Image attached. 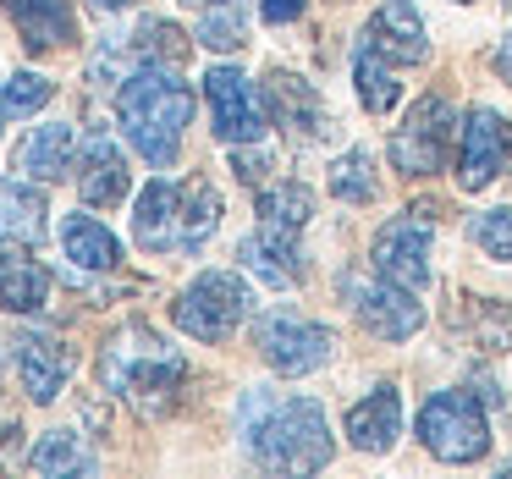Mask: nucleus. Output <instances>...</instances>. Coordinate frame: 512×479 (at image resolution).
Returning <instances> with one entry per match:
<instances>
[{"label": "nucleus", "mask_w": 512, "mask_h": 479, "mask_svg": "<svg viewBox=\"0 0 512 479\" xmlns=\"http://www.w3.org/2000/svg\"><path fill=\"white\" fill-rule=\"evenodd\" d=\"M512 160V127L501 122L490 105H474L463 116V155H457V182L468 193L490 188L501 177V166Z\"/></svg>", "instance_id": "9b49d317"}, {"label": "nucleus", "mask_w": 512, "mask_h": 479, "mask_svg": "<svg viewBox=\"0 0 512 479\" xmlns=\"http://www.w3.org/2000/svg\"><path fill=\"white\" fill-rule=\"evenodd\" d=\"M45 298H50V270L23 248H0V309L34 314L45 309Z\"/></svg>", "instance_id": "aec40b11"}, {"label": "nucleus", "mask_w": 512, "mask_h": 479, "mask_svg": "<svg viewBox=\"0 0 512 479\" xmlns=\"http://www.w3.org/2000/svg\"><path fill=\"white\" fill-rule=\"evenodd\" d=\"M28 463L39 468V474H89L94 468V457L83 452V441L72 430H50L45 441L28 452Z\"/></svg>", "instance_id": "bb28decb"}, {"label": "nucleus", "mask_w": 512, "mask_h": 479, "mask_svg": "<svg viewBox=\"0 0 512 479\" xmlns=\"http://www.w3.org/2000/svg\"><path fill=\"white\" fill-rule=\"evenodd\" d=\"M199 39L210 50H237V45H243V23H237L226 6H210V12H204V23H199Z\"/></svg>", "instance_id": "2f4dec72"}, {"label": "nucleus", "mask_w": 512, "mask_h": 479, "mask_svg": "<svg viewBox=\"0 0 512 479\" xmlns=\"http://www.w3.org/2000/svg\"><path fill=\"white\" fill-rule=\"evenodd\" d=\"M331 193L342 204H369L375 199V171H369L364 149H347V155L331 166Z\"/></svg>", "instance_id": "c85d7f7f"}, {"label": "nucleus", "mask_w": 512, "mask_h": 479, "mask_svg": "<svg viewBox=\"0 0 512 479\" xmlns=\"http://www.w3.org/2000/svg\"><path fill=\"white\" fill-rule=\"evenodd\" d=\"M133 232L149 254H166V248H182V182L155 177L144 193H138L133 210Z\"/></svg>", "instance_id": "4468645a"}, {"label": "nucleus", "mask_w": 512, "mask_h": 479, "mask_svg": "<svg viewBox=\"0 0 512 479\" xmlns=\"http://www.w3.org/2000/svg\"><path fill=\"white\" fill-rule=\"evenodd\" d=\"M342 292H347V303H353V314L364 320V331H375V336H386V342H402V336H413L419 331V320H424V309L413 303V292L408 287H397V281H386L375 270V276H342Z\"/></svg>", "instance_id": "1a4fd4ad"}, {"label": "nucleus", "mask_w": 512, "mask_h": 479, "mask_svg": "<svg viewBox=\"0 0 512 479\" xmlns=\"http://www.w3.org/2000/svg\"><path fill=\"white\" fill-rule=\"evenodd\" d=\"M419 441L441 463H479L490 452V424H485L479 397H468V391H435L419 408Z\"/></svg>", "instance_id": "20e7f679"}, {"label": "nucleus", "mask_w": 512, "mask_h": 479, "mask_svg": "<svg viewBox=\"0 0 512 479\" xmlns=\"http://www.w3.org/2000/svg\"><path fill=\"white\" fill-rule=\"evenodd\" d=\"M45 232V199L28 182L0 177V237H39Z\"/></svg>", "instance_id": "393cba45"}, {"label": "nucleus", "mask_w": 512, "mask_h": 479, "mask_svg": "<svg viewBox=\"0 0 512 479\" xmlns=\"http://www.w3.org/2000/svg\"><path fill=\"white\" fill-rule=\"evenodd\" d=\"M133 50L144 56V67H182L188 61V34L177 23H144Z\"/></svg>", "instance_id": "cd10ccee"}, {"label": "nucleus", "mask_w": 512, "mask_h": 479, "mask_svg": "<svg viewBox=\"0 0 512 479\" xmlns=\"http://www.w3.org/2000/svg\"><path fill=\"white\" fill-rule=\"evenodd\" d=\"M496 72H501V78H507V83H512V34H507V45H501V50H496Z\"/></svg>", "instance_id": "c9c22d12"}, {"label": "nucleus", "mask_w": 512, "mask_h": 479, "mask_svg": "<svg viewBox=\"0 0 512 479\" xmlns=\"http://www.w3.org/2000/svg\"><path fill=\"white\" fill-rule=\"evenodd\" d=\"M127 160L122 149H116V138L105 133V127H94L89 138H83V171H78V193L83 204H122L127 199Z\"/></svg>", "instance_id": "2eb2a0df"}, {"label": "nucleus", "mask_w": 512, "mask_h": 479, "mask_svg": "<svg viewBox=\"0 0 512 479\" xmlns=\"http://www.w3.org/2000/svg\"><path fill=\"white\" fill-rule=\"evenodd\" d=\"M375 270L408 292L430 287V226L419 221V210L397 215L375 232Z\"/></svg>", "instance_id": "9d476101"}, {"label": "nucleus", "mask_w": 512, "mask_h": 479, "mask_svg": "<svg viewBox=\"0 0 512 479\" xmlns=\"http://www.w3.org/2000/svg\"><path fill=\"white\" fill-rule=\"evenodd\" d=\"M479 314H485V325H479V342L496 347V353H507V347H512V314L496 309V303H479Z\"/></svg>", "instance_id": "473e14b6"}, {"label": "nucleus", "mask_w": 512, "mask_h": 479, "mask_svg": "<svg viewBox=\"0 0 512 479\" xmlns=\"http://www.w3.org/2000/svg\"><path fill=\"white\" fill-rule=\"evenodd\" d=\"M248 424V452L270 474H314L331 463V430H325V408L314 397H248L243 402Z\"/></svg>", "instance_id": "f257e3e1"}, {"label": "nucleus", "mask_w": 512, "mask_h": 479, "mask_svg": "<svg viewBox=\"0 0 512 479\" xmlns=\"http://www.w3.org/2000/svg\"><path fill=\"white\" fill-rule=\"evenodd\" d=\"M265 105L276 111L281 133H287L292 144H320L325 127H331V116H325V100L314 94V83L292 78V72H270Z\"/></svg>", "instance_id": "ddd939ff"}, {"label": "nucleus", "mask_w": 512, "mask_h": 479, "mask_svg": "<svg viewBox=\"0 0 512 479\" xmlns=\"http://www.w3.org/2000/svg\"><path fill=\"white\" fill-rule=\"evenodd\" d=\"M215 226H221V193L204 177H188L182 182V254L204 248V237H210Z\"/></svg>", "instance_id": "b1692460"}, {"label": "nucleus", "mask_w": 512, "mask_h": 479, "mask_svg": "<svg viewBox=\"0 0 512 479\" xmlns=\"http://www.w3.org/2000/svg\"><path fill=\"white\" fill-rule=\"evenodd\" d=\"M56 83L39 78V72H12V78L0 83V116H34L39 105H50Z\"/></svg>", "instance_id": "c756f323"}, {"label": "nucleus", "mask_w": 512, "mask_h": 479, "mask_svg": "<svg viewBox=\"0 0 512 479\" xmlns=\"http://www.w3.org/2000/svg\"><path fill=\"white\" fill-rule=\"evenodd\" d=\"M100 380H105L111 397H122L127 408L155 419V413H166L171 402H177L182 380H188V364H182L177 347H171L166 336H155L149 325H122V331L100 347Z\"/></svg>", "instance_id": "f03ea898"}, {"label": "nucleus", "mask_w": 512, "mask_h": 479, "mask_svg": "<svg viewBox=\"0 0 512 479\" xmlns=\"http://www.w3.org/2000/svg\"><path fill=\"white\" fill-rule=\"evenodd\" d=\"M358 45L386 56L391 67H419V61L430 56V39H424V23H419V6H413V0H386V6L369 17Z\"/></svg>", "instance_id": "f8f14e48"}, {"label": "nucleus", "mask_w": 512, "mask_h": 479, "mask_svg": "<svg viewBox=\"0 0 512 479\" xmlns=\"http://www.w3.org/2000/svg\"><path fill=\"white\" fill-rule=\"evenodd\" d=\"M248 314V287L232 270H204L177 303H171V320L193 336V342H226V336L243 325Z\"/></svg>", "instance_id": "39448f33"}, {"label": "nucleus", "mask_w": 512, "mask_h": 479, "mask_svg": "<svg viewBox=\"0 0 512 479\" xmlns=\"http://www.w3.org/2000/svg\"><path fill=\"white\" fill-rule=\"evenodd\" d=\"M204 100H210V122H215V138H221V144H259V138H265L270 105L237 67L204 72Z\"/></svg>", "instance_id": "6e6552de"}, {"label": "nucleus", "mask_w": 512, "mask_h": 479, "mask_svg": "<svg viewBox=\"0 0 512 479\" xmlns=\"http://www.w3.org/2000/svg\"><path fill=\"white\" fill-rule=\"evenodd\" d=\"M6 17L17 23L28 50H56L78 39V17L67 0H6Z\"/></svg>", "instance_id": "6ab92c4d"}, {"label": "nucleus", "mask_w": 512, "mask_h": 479, "mask_svg": "<svg viewBox=\"0 0 512 479\" xmlns=\"http://www.w3.org/2000/svg\"><path fill=\"white\" fill-rule=\"evenodd\" d=\"M397 430H402L397 386H380V391H369L364 402L347 408V441H353L358 452H391V446H397Z\"/></svg>", "instance_id": "f3484780"}, {"label": "nucleus", "mask_w": 512, "mask_h": 479, "mask_svg": "<svg viewBox=\"0 0 512 479\" xmlns=\"http://www.w3.org/2000/svg\"><path fill=\"white\" fill-rule=\"evenodd\" d=\"M100 6H133V0H100Z\"/></svg>", "instance_id": "4c0bfd02"}, {"label": "nucleus", "mask_w": 512, "mask_h": 479, "mask_svg": "<svg viewBox=\"0 0 512 479\" xmlns=\"http://www.w3.org/2000/svg\"><path fill=\"white\" fill-rule=\"evenodd\" d=\"M237 259H243V265L254 270L259 281H270V287H292V281H303L298 237H281V232H265V226H259L254 237H243Z\"/></svg>", "instance_id": "412c9836"}, {"label": "nucleus", "mask_w": 512, "mask_h": 479, "mask_svg": "<svg viewBox=\"0 0 512 479\" xmlns=\"http://www.w3.org/2000/svg\"><path fill=\"white\" fill-rule=\"evenodd\" d=\"M61 248H67V259L83 270H116L122 265L116 232H105L94 215H67V221H61Z\"/></svg>", "instance_id": "4be33fe9"}, {"label": "nucleus", "mask_w": 512, "mask_h": 479, "mask_svg": "<svg viewBox=\"0 0 512 479\" xmlns=\"http://www.w3.org/2000/svg\"><path fill=\"white\" fill-rule=\"evenodd\" d=\"M507 479H512V463H507Z\"/></svg>", "instance_id": "58836bf2"}, {"label": "nucleus", "mask_w": 512, "mask_h": 479, "mask_svg": "<svg viewBox=\"0 0 512 479\" xmlns=\"http://www.w3.org/2000/svg\"><path fill=\"white\" fill-rule=\"evenodd\" d=\"M254 342H259V353H265V364L281 369V375H309V369H320L325 358H331V331L303 320V314H292V309L259 314Z\"/></svg>", "instance_id": "0eeeda50"}, {"label": "nucleus", "mask_w": 512, "mask_h": 479, "mask_svg": "<svg viewBox=\"0 0 512 479\" xmlns=\"http://www.w3.org/2000/svg\"><path fill=\"white\" fill-rule=\"evenodd\" d=\"M353 78H358V100H364L369 116H386L391 105L402 100L397 78H391V61L375 56V50H364V45H358V56H353Z\"/></svg>", "instance_id": "a878e982"}, {"label": "nucleus", "mask_w": 512, "mask_h": 479, "mask_svg": "<svg viewBox=\"0 0 512 479\" xmlns=\"http://www.w3.org/2000/svg\"><path fill=\"white\" fill-rule=\"evenodd\" d=\"M188 6H199V12H210V6H226V0H188Z\"/></svg>", "instance_id": "e433bc0d"}, {"label": "nucleus", "mask_w": 512, "mask_h": 479, "mask_svg": "<svg viewBox=\"0 0 512 479\" xmlns=\"http://www.w3.org/2000/svg\"><path fill=\"white\" fill-rule=\"evenodd\" d=\"M17 375L34 402H56L72 375V347H61L56 336H17Z\"/></svg>", "instance_id": "dca6fc26"}, {"label": "nucleus", "mask_w": 512, "mask_h": 479, "mask_svg": "<svg viewBox=\"0 0 512 479\" xmlns=\"http://www.w3.org/2000/svg\"><path fill=\"white\" fill-rule=\"evenodd\" d=\"M232 166H237V177H243V182H259V177H265V155H248V149H237Z\"/></svg>", "instance_id": "f704fd0d"}, {"label": "nucleus", "mask_w": 512, "mask_h": 479, "mask_svg": "<svg viewBox=\"0 0 512 479\" xmlns=\"http://www.w3.org/2000/svg\"><path fill=\"white\" fill-rule=\"evenodd\" d=\"M259 12H265V23H292V17H303V0H259Z\"/></svg>", "instance_id": "72a5a7b5"}, {"label": "nucleus", "mask_w": 512, "mask_h": 479, "mask_svg": "<svg viewBox=\"0 0 512 479\" xmlns=\"http://www.w3.org/2000/svg\"><path fill=\"white\" fill-rule=\"evenodd\" d=\"M468 237H474L490 259H512V210H485L468 226Z\"/></svg>", "instance_id": "7c9ffc66"}, {"label": "nucleus", "mask_w": 512, "mask_h": 479, "mask_svg": "<svg viewBox=\"0 0 512 479\" xmlns=\"http://www.w3.org/2000/svg\"><path fill=\"white\" fill-rule=\"evenodd\" d=\"M452 127H457L452 105H446L441 94H424V100L408 111V122L391 133V166H397L402 177H435V171L446 166Z\"/></svg>", "instance_id": "423d86ee"}, {"label": "nucleus", "mask_w": 512, "mask_h": 479, "mask_svg": "<svg viewBox=\"0 0 512 479\" xmlns=\"http://www.w3.org/2000/svg\"><path fill=\"white\" fill-rule=\"evenodd\" d=\"M116 116H122V133L138 155L155 171H166L182 149V127L193 116V89L177 83V67H144L133 78H122L116 89Z\"/></svg>", "instance_id": "7ed1b4c3"}, {"label": "nucleus", "mask_w": 512, "mask_h": 479, "mask_svg": "<svg viewBox=\"0 0 512 479\" xmlns=\"http://www.w3.org/2000/svg\"><path fill=\"white\" fill-rule=\"evenodd\" d=\"M72 149H78V127L72 122H45L17 144V171L34 182H61L72 171Z\"/></svg>", "instance_id": "a211bd4d"}, {"label": "nucleus", "mask_w": 512, "mask_h": 479, "mask_svg": "<svg viewBox=\"0 0 512 479\" xmlns=\"http://www.w3.org/2000/svg\"><path fill=\"white\" fill-rule=\"evenodd\" d=\"M314 215V199L303 182H276V188L259 193V226L265 232H281V237H298Z\"/></svg>", "instance_id": "5701e85b"}]
</instances>
